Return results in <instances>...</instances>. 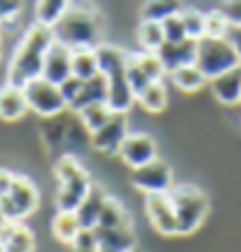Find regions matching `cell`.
<instances>
[{
  "label": "cell",
  "mask_w": 241,
  "mask_h": 252,
  "mask_svg": "<svg viewBox=\"0 0 241 252\" xmlns=\"http://www.w3.org/2000/svg\"><path fill=\"white\" fill-rule=\"evenodd\" d=\"M53 43V32L43 24H32L24 34L20 43L12 51V58L7 65V84L12 87H27L32 79L41 77L43 70V58Z\"/></svg>",
  "instance_id": "6da1fadb"
},
{
  "label": "cell",
  "mask_w": 241,
  "mask_h": 252,
  "mask_svg": "<svg viewBox=\"0 0 241 252\" xmlns=\"http://www.w3.org/2000/svg\"><path fill=\"white\" fill-rule=\"evenodd\" d=\"M53 39L68 48H97L101 41L99 15L84 0H73L70 10L53 27Z\"/></svg>",
  "instance_id": "7a4b0ae2"
},
{
  "label": "cell",
  "mask_w": 241,
  "mask_h": 252,
  "mask_svg": "<svg viewBox=\"0 0 241 252\" xmlns=\"http://www.w3.org/2000/svg\"><path fill=\"white\" fill-rule=\"evenodd\" d=\"M94 51H97L99 72L109 82V98H106L109 108L114 113H128L135 103V94H133L128 77H125L128 53L119 46H111V43H99Z\"/></svg>",
  "instance_id": "3957f363"
},
{
  "label": "cell",
  "mask_w": 241,
  "mask_h": 252,
  "mask_svg": "<svg viewBox=\"0 0 241 252\" xmlns=\"http://www.w3.org/2000/svg\"><path fill=\"white\" fill-rule=\"evenodd\" d=\"M53 173L58 180L56 190V209L58 212H78L84 197L92 190V178L87 168L82 166L75 156H60L53 163Z\"/></svg>",
  "instance_id": "277c9868"
},
{
  "label": "cell",
  "mask_w": 241,
  "mask_h": 252,
  "mask_svg": "<svg viewBox=\"0 0 241 252\" xmlns=\"http://www.w3.org/2000/svg\"><path fill=\"white\" fill-rule=\"evenodd\" d=\"M41 132L43 142L51 152H56V158L60 156H75V149H80L84 144V135H89L82 125L78 113L65 111L56 118H43L41 123Z\"/></svg>",
  "instance_id": "5b68a950"
},
{
  "label": "cell",
  "mask_w": 241,
  "mask_h": 252,
  "mask_svg": "<svg viewBox=\"0 0 241 252\" xmlns=\"http://www.w3.org/2000/svg\"><path fill=\"white\" fill-rule=\"evenodd\" d=\"M171 204H174V214H176V231L179 235H188V233L198 231L205 221V216L210 212V202L201 188L196 185H176L169 190Z\"/></svg>",
  "instance_id": "8992f818"
},
{
  "label": "cell",
  "mask_w": 241,
  "mask_h": 252,
  "mask_svg": "<svg viewBox=\"0 0 241 252\" xmlns=\"http://www.w3.org/2000/svg\"><path fill=\"white\" fill-rule=\"evenodd\" d=\"M196 65L202 75L207 77V82L215 77H220L224 72L239 67V56L232 46L229 39H210L202 36L196 43Z\"/></svg>",
  "instance_id": "52a82bcc"
},
{
  "label": "cell",
  "mask_w": 241,
  "mask_h": 252,
  "mask_svg": "<svg viewBox=\"0 0 241 252\" xmlns=\"http://www.w3.org/2000/svg\"><path fill=\"white\" fill-rule=\"evenodd\" d=\"M39 207V190L37 185L24 178V175H15V183L10 188V192L0 197V216L2 221H15L22 223L29 214L37 212Z\"/></svg>",
  "instance_id": "ba28073f"
},
{
  "label": "cell",
  "mask_w": 241,
  "mask_h": 252,
  "mask_svg": "<svg viewBox=\"0 0 241 252\" xmlns=\"http://www.w3.org/2000/svg\"><path fill=\"white\" fill-rule=\"evenodd\" d=\"M24 96L29 103V111H34L39 118H56L68 111V103H65L60 87L43 77L32 79L24 87Z\"/></svg>",
  "instance_id": "9c48e42d"
},
{
  "label": "cell",
  "mask_w": 241,
  "mask_h": 252,
  "mask_svg": "<svg viewBox=\"0 0 241 252\" xmlns=\"http://www.w3.org/2000/svg\"><path fill=\"white\" fill-rule=\"evenodd\" d=\"M171 183H174V173H171L169 163L161 161L160 156L155 161L140 166V168H133V185L145 194L169 192Z\"/></svg>",
  "instance_id": "30bf717a"
},
{
  "label": "cell",
  "mask_w": 241,
  "mask_h": 252,
  "mask_svg": "<svg viewBox=\"0 0 241 252\" xmlns=\"http://www.w3.org/2000/svg\"><path fill=\"white\" fill-rule=\"evenodd\" d=\"M128 135H130V130H128V113H114L104 127H99L94 135L89 137V142H92V147L97 152L111 156L120 152V144L125 142Z\"/></svg>",
  "instance_id": "8fae6325"
},
{
  "label": "cell",
  "mask_w": 241,
  "mask_h": 252,
  "mask_svg": "<svg viewBox=\"0 0 241 252\" xmlns=\"http://www.w3.org/2000/svg\"><path fill=\"white\" fill-rule=\"evenodd\" d=\"M145 212L150 223L155 226V231L161 235H179L176 231V214L169 192H157L145 197Z\"/></svg>",
  "instance_id": "7c38bea8"
},
{
  "label": "cell",
  "mask_w": 241,
  "mask_h": 252,
  "mask_svg": "<svg viewBox=\"0 0 241 252\" xmlns=\"http://www.w3.org/2000/svg\"><path fill=\"white\" fill-rule=\"evenodd\" d=\"M119 156L130 168H140V166L157 158V142L147 132H130L125 137V142L120 144Z\"/></svg>",
  "instance_id": "4fadbf2b"
},
{
  "label": "cell",
  "mask_w": 241,
  "mask_h": 252,
  "mask_svg": "<svg viewBox=\"0 0 241 252\" xmlns=\"http://www.w3.org/2000/svg\"><path fill=\"white\" fill-rule=\"evenodd\" d=\"M41 77L53 82V84H63L68 77H73V48L63 46L53 39L46 58H43V70H41Z\"/></svg>",
  "instance_id": "5bb4252c"
},
{
  "label": "cell",
  "mask_w": 241,
  "mask_h": 252,
  "mask_svg": "<svg viewBox=\"0 0 241 252\" xmlns=\"http://www.w3.org/2000/svg\"><path fill=\"white\" fill-rule=\"evenodd\" d=\"M196 43L198 41L191 39L176 41V43L164 41V46L157 51V56H160V60L166 67V75L179 70V67H186V65H196Z\"/></svg>",
  "instance_id": "9a60e30c"
},
{
  "label": "cell",
  "mask_w": 241,
  "mask_h": 252,
  "mask_svg": "<svg viewBox=\"0 0 241 252\" xmlns=\"http://www.w3.org/2000/svg\"><path fill=\"white\" fill-rule=\"evenodd\" d=\"M97 250L99 252H135V233L133 226L123 228H94Z\"/></svg>",
  "instance_id": "2e32d148"
},
{
  "label": "cell",
  "mask_w": 241,
  "mask_h": 252,
  "mask_svg": "<svg viewBox=\"0 0 241 252\" xmlns=\"http://www.w3.org/2000/svg\"><path fill=\"white\" fill-rule=\"evenodd\" d=\"M0 248L2 252H34V233L24 223L2 221L0 223Z\"/></svg>",
  "instance_id": "e0dca14e"
},
{
  "label": "cell",
  "mask_w": 241,
  "mask_h": 252,
  "mask_svg": "<svg viewBox=\"0 0 241 252\" xmlns=\"http://www.w3.org/2000/svg\"><path fill=\"white\" fill-rule=\"evenodd\" d=\"M210 89H212V94H215V98L220 103H227V106L239 103L241 101V65L234 67V70H229V72H224V75H220V77L210 79Z\"/></svg>",
  "instance_id": "ac0fdd59"
},
{
  "label": "cell",
  "mask_w": 241,
  "mask_h": 252,
  "mask_svg": "<svg viewBox=\"0 0 241 252\" xmlns=\"http://www.w3.org/2000/svg\"><path fill=\"white\" fill-rule=\"evenodd\" d=\"M106 98H109V82H106V77L99 72L97 77L82 82L80 94H78V98L73 101V106H70L68 111L80 113L82 108H87V106H92V103H106Z\"/></svg>",
  "instance_id": "d6986e66"
},
{
  "label": "cell",
  "mask_w": 241,
  "mask_h": 252,
  "mask_svg": "<svg viewBox=\"0 0 241 252\" xmlns=\"http://www.w3.org/2000/svg\"><path fill=\"white\" fill-rule=\"evenodd\" d=\"M27 111H29V103H27V96H24V89L5 82L0 87V118L7 120V123L20 120Z\"/></svg>",
  "instance_id": "ffe728a7"
},
{
  "label": "cell",
  "mask_w": 241,
  "mask_h": 252,
  "mask_svg": "<svg viewBox=\"0 0 241 252\" xmlns=\"http://www.w3.org/2000/svg\"><path fill=\"white\" fill-rule=\"evenodd\" d=\"M106 199H109V194L104 188L99 185H92V190L89 194L84 197V202H82L80 207H78V221H80L82 228H97V223H99V216H101V209H104V204H106Z\"/></svg>",
  "instance_id": "44dd1931"
},
{
  "label": "cell",
  "mask_w": 241,
  "mask_h": 252,
  "mask_svg": "<svg viewBox=\"0 0 241 252\" xmlns=\"http://www.w3.org/2000/svg\"><path fill=\"white\" fill-rule=\"evenodd\" d=\"M183 12L181 0H145L140 7L142 22H164Z\"/></svg>",
  "instance_id": "7402d4cb"
},
{
  "label": "cell",
  "mask_w": 241,
  "mask_h": 252,
  "mask_svg": "<svg viewBox=\"0 0 241 252\" xmlns=\"http://www.w3.org/2000/svg\"><path fill=\"white\" fill-rule=\"evenodd\" d=\"M80 231L82 226L78 221V214L75 212H58L53 216V221H51V233L63 245H73V240L78 238Z\"/></svg>",
  "instance_id": "603a6c76"
},
{
  "label": "cell",
  "mask_w": 241,
  "mask_h": 252,
  "mask_svg": "<svg viewBox=\"0 0 241 252\" xmlns=\"http://www.w3.org/2000/svg\"><path fill=\"white\" fill-rule=\"evenodd\" d=\"M99 75V63L94 48H73V77L92 79Z\"/></svg>",
  "instance_id": "cb8c5ba5"
},
{
  "label": "cell",
  "mask_w": 241,
  "mask_h": 252,
  "mask_svg": "<svg viewBox=\"0 0 241 252\" xmlns=\"http://www.w3.org/2000/svg\"><path fill=\"white\" fill-rule=\"evenodd\" d=\"M169 77L174 82V87L181 89V92H198L207 84V77L198 70V65H186V67H179L174 72H169Z\"/></svg>",
  "instance_id": "d4e9b609"
},
{
  "label": "cell",
  "mask_w": 241,
  "mask_h": 252,
  "mask_svg": "<svg viewBox=\"0 0 241 252\" xmlns=\"http://www.w3.org/2000/svg\"><path fill=\"white\" fill-rule=\"evenodd\" d=\"M73 0H37V24H43V27H53L56 22L70 10Z\"/></svg>",
  "instance_id": "484cf974"
},
{
  "label": "cell",
  "mask_w": 241,
  "mask_h": 252,
  "mask_svg": "<svg viewBox=\"0 0 241 252\" xmlns=\"http://www.w3.org/2000/svg\"><path fill=\"white\" fill-rule=\"evenodd\" d=\"M135 101L140 103L147 113H161V111L166 108V103H169L166 84H164V82H155V84H150L142 94H138Z\"/></svg>",
  "instance_id": "4316f807"
},
{
  "label": "cell",
  "mask_w": 241,
  "mask_h": 252,
  "mask_svg": "<svg viewBox=\"0 0 241 252\" xmlns=\"http://www.w3.org/2000/svg\"><path fill=\"white\" fill-rule=\"evenodd\" d=\"M99 228H123V226H133L130 223V216L125 212V207L120 204L119 199L109 197L104 209H101V216H99Z\"/></svg>",
  "instance_id": "83f0119b"
},
{
  "label": "cell",
  "mask_w": 241,
  "mask_h": 252,
  "mask_svg": "<svg viewBox=\"0 0 241 252\" xmlns=\"http://www.w3.org/2000/svg\"><path fill=\"white\" fill-rule=\"evenodd\" d=\"M78 116H80L84 130H87V132H89V137H92L97 130H99V127H104V125L109 123V118L114 116V111L109 108V103H92V106L82 108Z\"/></svg>",
  "instance_id": "f1b7e54d"
},
{
  "label": "cell",
  "mask_w": 241,
  "mask_h": 252,
  "mask_svg": "<svg viewBox=\"0 0 241 252\" xmlns=\"http://www.w3.org/2000/svg\"><path fill=\"white\" fill-rule=\"evenodd\" d=\"M138 41H140L142 51L147 53H157L164 46V29L161 22H140L138 24Z\"/></svg>",
  "instance_id": "f546056e"
},
{
  "label": "cell",
  "mask_w": 241,
  "mask_h": 252,
  "mask_svg": "<svg viewBox=\"0 0 241 252\" xmlns=\"http://www.w3.org/2000/svg\"><path fill=\"white\" fill-rule=\"evenodd\" d=\"M181 20L186 27V36L191 41H201L205 36V12L196 10V7H183Z\"/></svg>",
  "instance_id": "4dcf8cb0"
},
{
  "label": "cell",
  "mask_w": 241,
  "mask_h": 252,
  "mask_svg": "<svg viewBox=\"0 0 241 252\" xmlns=\"http://www.w3.org/2000/svg\"><path fill=\"white\" fill-rule=\"evenodd\" d=\"M135 56V63L140 65V70L150 77V82H161L164 75H166V67H164V63L160 60L157 53H147V51H142V53H133Z\"/></svg>",
  "instance_id": "1f68e13d"
},
{
  "label": "cell",
  "mask_w": 241,
  "mask_h": 252,
  "mask_svg": "<svg viewBox=\"0 0 241 252\" xmlns=\"http://www.w3.org/2000/svg\"><path fill=\"white\" fill-rule=\"evenodd\" d=\"M229 32H232V24H229L227 15L222 10L205 12V36H210V39H227Z\"/></svg>",
  "instance_id": "d6a6232c"
},
{
  "label": "cell",
  "mask_w": 241,
  "mask_h": 252,
  "mask_svg": "<svg viewBox=\"0 0 241 252\" xmlns=\"http://www.w3.org/2000/svg\"><path fill=\"white\" fill-rule=\"evenodd\" d=\"M125 77H128V84H130V89H133L135 98H138V94H142L150 84H155V82H150V77H147V75L140 70V65L135 63V56H133V53H128V63H125Z\"/></svg>",
  "instance_id": "836d02e7"
},
{
  "label": "cell",
  "mask_w": 241,
  "mask_h": 252,
  "mask_svg": "<svg viewBox=\"0 0 241 252\" xmlns=\"http://www.w3.org/2000/svg\"><path fill=\"white\" fill-rule=\"evenodd\" d=\"M161 29H164V39L171 41V43H176V41H186V27H183V20H181V15L176 17H169V20L161 22Z\"/></svg>",
  "instance_id": "e575fe53"
},
{
  "label": "cell",
  "mask_w": 241,
  "mask_h": 252,
  "mask_svg": "<svg viewBox=\"0 0 241 252\" xmlns=\"http://www.w3.org/2000/svg\"><path fill=\"white\" fill-rule=\"evenodd\" d=\"M82 82H84V79L68 77L65 82H63V84H60V92H63V96H65V103H68V108L73 106V101H75V98H78V94H80Z\"/></svg>",
  "instance_id": "d590c367"
},
{
  "label": "cell",
  "mask_w": 241,
  "mask_h": 252,
  "mask_svg": "<svg viewBox=\"0 0 241 252\" xmlns=\"http://www.w3.org/2000/svg\"><path fill=\"white\" fill-rule=\"evenodd\" d=\"M22 12V0H0V24L12 22Z\"/></svg>",
  "instance_id": "8d00e7d4"
},
{
  "label": "cell",
  "mask_w": 241,
  "mask_h": 252,
  "mask_svg": "<svg viewBox=\"0 0 241 252\" xmlns=\"http://www.w3.org/2000/svg\"><path fill=\"white\" fill-rule=\"evenodd\" d=\"M220 10L227 15L232 27H241V0H222Z\"/></svg>",
  "instance_id": "74e56055"
},
{
  "label": "cell",
  "mask_w": 241,
  "mask_h": 252,
  "mask_svg": "<svg viewBox=\"0 0 241 252\" xmlns=\"http://www.w3.org/2000/svg\"><path fill=\"white\" fill-rule=\"evenodd\" d=\"M12 183H15V173L7 171V168H0V197H5V194L10 192Z\"/></svg>",
  "instance_id": "f35d334b"
},
{
  "label": "cell",
  "mask_w": 241,
  "mask_h": 252,
  "mask_svg": "<svg viewBox=\"0 0 241 252\" xmlns=\"http://www.w3.org/2000/svg\"><path fill=\"white\" fill-rule=\"evenodd\" d=\"M227 39L232 41V46H234V51L239 56V65H241V27H232V32H229Z\"/></svg>",
  "instance_id": "ab89813d"
},
{
  "label": "cell",
  "mask_w": 241,
  "mask_h": 252,
  "mask_svg": "<svg viewBox=\"0 0 241 252\" xmlns=\"http://www.w3.org/2000/svg\"><path fill=\"white\" fill-rule=\"evenodd\" d=\"M70 252H99V250H97V248H94V250H84V248H73V245H70Z\"/></svg>",
  "instance_id": "60d3db41"
},
{
  "label": "cell",
  "mask_w": 241,
  "mask_h": 252,
  "mask_svg": "<svg viewBox=\"0 0 241 252\" xmlns=\"http://www.w3.org/2000/svg\"><path fill=\"white\" fill-rule=\"evenodd\" d=\"M0 58H2V39H0Z\"/></svg>",
  "instance_id": "b9f144b4"
},
{
  "label": "cell",
  "mask_w": 241,
  "mask_h": 252,
  "mask_svg": "<svg viewBox=\"0 0 241 252\" xmlns=\"http://www.w3.org/2000/svg\"><path fill=\"white\" fill-rule=\"evenodd\" d=\"M0 252H2V248H0Z\"/></svg>",
  "instance_id": "7bdbcfd3"
}]
</instances>
